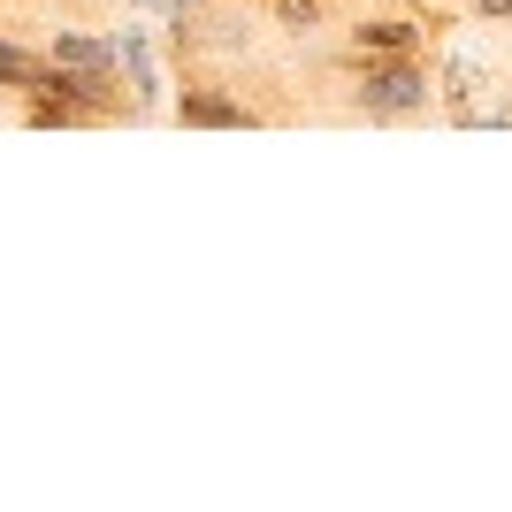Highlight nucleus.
<instances>
[{
	"label": "nucleus",
	"mask_w": 512,
	"mask_h": 512,
	"mask_svg": "<svg viewBox=\"0 0 512 512\" xmlns=\"http://www.w3.org/2000/svg\"><path fill=\"white\" fill-rule=\"evenodd\" d=\"M138 8H161V0H138Z\"/></svg>",
	"instance_id": "6e6552de"
},
{
	"label": "nucleus",
	"mask_w": 512,
	"mask_h": 512,
	"mask_svg": "<svg viewBox=\"0 0 512 512\" xmlns=\"http://www.w3.org/2000/svg\"><path fill=\"white\" fill-rule=\"evenodd\" d=\"M46 54L39 46H23V39H8V31H0V92H8V100H23V92H39L46 85Z\"/></svg>",
	"instance_id": "423d86ee"
},
{
	"label": "nucleus",
	"mask_w": 512,
	"mask_h": 512,
	"mask_svg": "<svg viewBox=\"0 0 512 512\" xmlns=\"http://www.w3.org/2000/svg\"><path fill=\"white\" fill-rule=\"evenodd\" d=\"M115 62H123V85H130V100H138V115H161V69H153V46H146L138 23L115 31Z\"/></svg>",
	"instance_id": "39448f33"
},
{
	"label": "nucleus",
	"mask_w": 512,
	"mask_h": 512,
	"mask_svg": "<svg viewBox=\"0 0 512 512\" xmlns=\"http://www.w3.org/2000/svg\"><path fill=\"white\" fill-rule=\"evenodd\" d=\"M474 23H512V0H459Z\"/></svg>",
	"instance_id": "0eeeda50"
},
{
	"label": "nucleus",
	"mask_w": 512,
	"mask_h": 512,
	"mask_svg": "<svg viewBox=\"0 0 512 512\" xmlns=\"http://www.w3.org/2000/svg\"><path fill=\"white\" fill-rule=\"evenodd\" d=\"M46 62L69 69V77H123V62H115V39H92V31H54L46 39Z\"/></svg>",
	"instance_id": "20e7f679"
},
{
	"label": "nucleus",
	"mask_w": 512,
	"mask_h": 512,
	"mask_svg": "<svg viewBox=\"0 0 512 512\" xmlns=\"http://www.w3.org/2000/svg\"><path fill=\"white\" fill-rule=\"evenodd\" d=\"M436 39V23L421 16V8H360V16L344 23V54H421V46Z\"/></svg>",
	"instance_id": "7ed1b4c3"
},
{
	"label": "nucleus",
	"mask_w": 512,
	"mask_h": 512,
	"mask_svg": "<svg viewBox=\"0 0 512 512\" xmlns=\"http://www.w3.org/2000/svg\"><path fill=\"white\" fill-rule=\"evenodd\" d=\"M169 115L184 130H253V123H268V107H253L237 85H222V77H184Z\"/></svg>",
	"instance_id": "f03ea898"
},
{
	"label": "nucleus",
	"mask_w": 512,
	"mask_h": 512,
	"mask_svg": "<svg viewBox=\"0 0 512 512\" xmlns=\"http://www.w3.org/2000/svg\"><path fill=\"white\" fill-rule=\"evenodd\" d=\"M337 107L360 123H421L436 115V69L421 54H344L337 46Z\"/></svg>",
	"instance_id": "f257e3e1"
}]
</instances>
